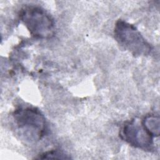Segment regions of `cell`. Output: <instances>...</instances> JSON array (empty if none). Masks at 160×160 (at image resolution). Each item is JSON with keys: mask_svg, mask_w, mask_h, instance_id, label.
<instances>
[{"mask_svg": "<svg viewBox=\"0 0 160 160\" xmlns=\"http://www.w3.org/2000/svg\"><path fill=\"white\" fill-rule=\"evenodd\" d=\"M12 115L18 133L26 142H38L47 134L46 119L37 108L21 106L16 109Z\"/></svg>", "mask_w": 160, "mask_h": 160, "instance_id": "cell-1", "label": "cell"}, {"mask_svg": "<svg viewBox=\"0 0 160 160\" xmlns=\"http://www.w3.org/2000/svg\"><path fill=\"white\" fill-rule=\"evenodd\" d=\"M19 18L30 34L36 39H49L55 34L56 27L53 18L40 6H24L20 10Z\"/></svg>", "mask_w": 160, "mask_h": 160, "instance_id": "cell-2", "label": "cell"}, {"mask_svg": "<svg viewBox=\"0 0 160 160\" xmlns=\"http://www.w3.org/2000/svg\"><path fill=\"white\" fill-rule=\"evenodd\" d=\"M114 36L117 42L134 57L149 55L152 46L144 38L133 24L118 19L114 28Z\"/></svg>", "mask_w": 160, "mask_h": 160, "instance_id": "cell-3", "label": "cell"}, {"mask_svg": "<svg viewBox=\"0 0 160 160\" xmlns=\"http://www.w3.org/2000/svg\"><path fill=\"white\" fill-rule=\"evenodd\" d=\"M119 136L130 146L143 151H151L154 147L153 137L144 128L141 119L134 118L122 126Z\"/></svg>", "mask_w": 160, "mask_h": 160, "instance_id": "cell-4", "label": "cell"}, {"mask_svg": "<svg viewBox=\"0 0 160 160\" xmlns=\"http://www.w3.org/2000/svg\"><path fill=\"white\" fill-rule=\"evenodd\" d=\"M142 124L148 132L153 138L158 137L160 134V119L158 115L150 114L141 119Z\"/></svg>", "mask_w": 160, "mask_h": 160, "instance_id": "cell-5", "label": "cell"}, {"mask_svg": "<svg viewBox=\"0 0 160 160\" xmlns=\"http://www.w3.org/2000/svg\"><path fill=\"white\" fill-rule=\"evenodd\" d=\"M36 159H71V157L67 154L66 152L62 151V150L55 149H51L46 152H42L38 155Z\"/></svg>", "mask_w": 160, "mask_h": 160, "instance_id": "cell-6", "label": "cell"}]
</instances>
